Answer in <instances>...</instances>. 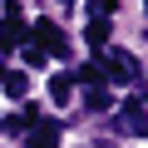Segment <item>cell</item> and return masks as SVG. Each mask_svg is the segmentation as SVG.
<instances>
[{"label": "cell", "mask_w": 148, "mask_h": 148, "mask_svg": "<svg viewBox=\"0 0 148 148\" xmlns=\"http://www.w3.org/2000/svg\"><path fill=\"white\" fill-rule=\"evenodd\" d=\"M25 59H30V64H45V59H49V54H45V49H40V45H25Z\"/></svg>", "instance_id": "11"}, {"label": "cell", "mask_w": 148, "mask_h": 148, "mask_svg": "<svg viewBox=\"0 0 148 148\" xmlns=\"http://www.w3.org/2000/svg\"><path fill=\"white\" fill-rule=\"evenodd\" d=\"M84 104H89L94 114H104V109H114V94H109L104 84H89V94H84Z\"/></svg>", "instance_id": "9"}, {"label": "cell", "mask_w": 148, "mask_h": 148, "mask_svg": "<svg viewBox=\"0 0 148 148\" xmlns=\"http://www.w3.org/2000/svg\"><path fill=\"white\" fill-rule=\"evenodd\" d=\"M119 123H123L128 133H138V138H148V109H143V104H123V114H119Z\"/></svg>", "instance_id": "4"}, {"label": "cell", "mask_w": 148, "mask_h": 148, "mask_svg": "<svg viewBox=\"0 0 148 148\" xmlns=\"http://www.w3.org/2000/svg\"><path fill=\"white\" fill-rule=\"evenodd\" d=\"M69 94H74V74H54V79H49V99L54 104H69Z\"/></svg>", "instance_id": "8"}, {"label": "cell", "mask_w": 148, "mask_h": 148, "mask_svg": "<svg viewBox=\"0 0 148 148\" xmlns=\"http://www.w3.org/2000/svg\"><path fill=\"white\" fill-rule=\"evenodd\" d=\"M99 69L109 74V79H119V84L138 79V64H133V54H123V49H109V54H99Z\"/></svg>", "instance_id": "1"}, {"label": "cell", "mask_w": 148, "mask_h": 148, "mask_svg": "<svg viewBox=\"0 0 148 148\" xmlns=\"http://www.w3.org/2000/svg\"><path fill=\"white\" fill-rule=\"evenodd\" d=\"M84 40H89L94 49H104V45H109V20H99V15H89V25H84Z\"/></svg>", "instance_id": "6"}, {"label": "cell", "mask_w": 148, "mask_h": 148, "mask_svg": "<svg viewBox=\"0 0 148 148\" xmlns=\"http://www.w3.org/2000/svg\"><path fill=\"white\" fill-rule=\"evenodd\" d=\"M25 45V20H20V5L5 10V25H0V49H15Z\"/></svg>", "instance_id": "3"}, {"label": "cell", "mask_w": 148, "mask_h": 148, "mask_svg": "<svg viewBox=\"0 0 148 148\" xmlns=\"http://www.w3.org/2000/svg\"><path fill=\"white\" fill-rule=\"evenodd\" d=\"M0 84H5V94H10V99H25V89H30V79H25L20 69H5V74H0Z\"/></svg>", "instance_id": "7"}, {"label": "cell", "mask_w": 148, "mask_h": 148, "mask_svg": "<svg viewBox=\"0 0 148 148\" xmlns=\"http://www.w3.org/2000/svg\"><path fill=\"white\" fill-rule=\"evenodd\" d=\"M109 10H114V0H89V15H99V20H109Z\"/></svg>", "instance_id": "10"}, {"label": "cell", "mask_w": 148, "mask_h": 148, "mask_svg": "<svg viewBox=\"0 0 148 148\" xmlns=\"http://www.w3.org/2000/svg\"><path fill=\"white\" fill-rule=\"evenodd\" d=\"M64 5H74V0H64Z\"/></svg>", "instance_id": "12"}, {"label": "cell", "mask_w": 148, "mask_h": 148, "mask_svg": "<svg viewBox=\"0 0 148 148\" xmlns=\"http://www.w3.org/2000/svg\"><path fill=\"white\" fill-rule=\"evenodd\" d=\"M30 148H59V123H54V119L35 123V128H30Z\"/></svg>", "instance_id": "5"}, {"label": "cell", "mask_w": 148, "mask_h": 148, "mask_svg": "<svg viewBox=\"0 0 148 148\" xmlns=\"http://www.w3.org/2000/svg\"><path fill=\"white\" fill-rule=\"evenodd\" d=\"M35 45H40L45 54H59V59L69 54V40H64V30H59L54 20H40V25H35Z\"/></svg>", "instance_id": "2"}]
</instances>
